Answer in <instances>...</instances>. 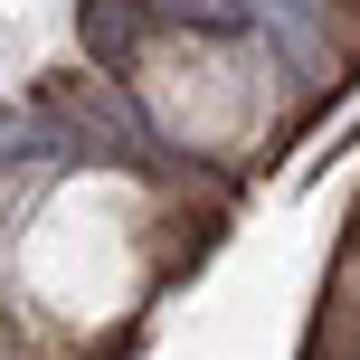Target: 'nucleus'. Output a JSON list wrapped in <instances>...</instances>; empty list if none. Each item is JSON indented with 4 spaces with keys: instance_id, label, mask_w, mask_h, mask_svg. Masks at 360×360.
<instances>
[{
    "instance_id": "nucleus-1",
    "label": "nucleus",
    "mask_w": 360,
    "mask_h": 360,
    "mask_svg": "<svg viewBox=\"0 0 360 360\" xmlns=\"http://www.w3.org/2000/svg\"><path fill=\"white\" fill-rule=\"evenodd\" d=\"M133 38H143V10H133V0H124V10H114V0H95V10H86V48H95V57L133 48Z\"/></svg>"
},
{
    "instance_id": "nucleus-2",
    "label": "nucleus",
    "mask_w": 360,
    "mask_h": 360,
    "mask_svg": "<svg viewBox=\"0 0 360 360\" xmlns=\"http://www.w3.org/2000/svg\"><path fill=\"white\" fill-rule=\"evenodd\" d=\"M162 10H171V19H209V29H237V19H247L237 0H162Z\"/></svg>"
}]
</instances>
